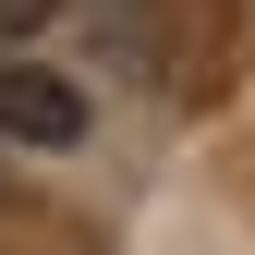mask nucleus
Here are the masks:
<instances>
[{"mask_svg":"<svg viewBox=\"0 0 255 255\" xmlns=\"http://www.w3.org/2000/svg\"><path fill=\"white\" fill-rule=\"evenodd\" d=\"M61 12V0H0V49H24V37H37V24Z\"/></svg>","mask_w":255,"mask_h":255,"instance_id":"2","label":"nucleus"},{"mask_svg":"<svg viewBox=\"0 0 255 255\" xmlns=\"http://www.w3.org/2000/svg\"><path fill=\"white\" fill-rule=\"evenodd\" d=\"M0 134L12 146H73L85 134V85L49 73V61H24V49H0Z\"/></svg>","mask_w":255,"mask_h":255,"instance_id":"1","label":"nucleus"}]
</instances>
